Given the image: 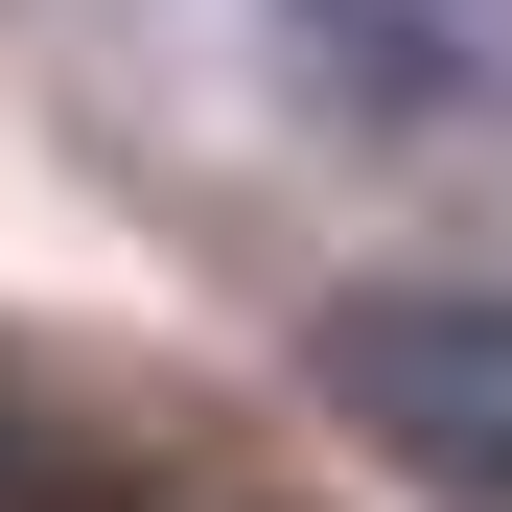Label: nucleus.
I'll list each match as a JSON object with an SVG mask.
<instances>
[{"label": "nucleus", "mask_w": 512, "mask_h": 512, "mask_svg": "<svg viewBox=\"0 0 512 512\" xmlns=\"http://www.w3.org/2000/svg\"><path fill=\"white\" fill-rule=\"evenodd\" d=\"M303 373H326V419L396 443L419 489L512 512V280H350V303L303 326Z\"/></svg>", "instance_id": "obj_1"}, {"label": "nucleus", "mask_w": 512, "mask_h": 512, "mask_svg": "<svg viewBox=\"0 0 512 512\" xmlns=\"http://www.w3.org/2000/svg\"><path fill=\"white\" fill-rule=\"evenodd\" d=\"M280 47L326 70L350 140H512V47L466 0H280Z\"/></svg>", "instance_id": "obj_2"}, {"label": "nucleus", "mask_w": 512, "mask_h": 512, "mask_svg": "<svg viewBox=\"0 0 512 512\" xmlns=\"http://www.w3.org/2000/svg\"><path fill=\"white\" fill-rule=\"evenodd\" d=\"M0 512H94V443H70L24 373H0Z\"/></svg>", "instance_id": "obj_3"}]
</instances>
